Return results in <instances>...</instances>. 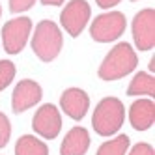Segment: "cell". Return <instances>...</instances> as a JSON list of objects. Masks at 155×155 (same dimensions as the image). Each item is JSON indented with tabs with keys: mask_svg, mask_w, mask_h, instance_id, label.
<instances>
[{
	"mask_svg": "<svg viewBox=\"0 0 155 155\" xmlns=\"http://www.w3.org/2000/svg\"><path fill=\"white\" fill-rule=\"evenodd\" d=\"M60 107L71 120H82L90 108V97L81 88H68L60 95Z\"/></svg>",
	"mask_w": 155,
	"mask_h": 155,
	"instance_id": "10",
	"label": "cell"
},
{
	"mask_svg": "<svg viewBox=\"0 0 155 155\" xmlns=\"http://www.w3.org/2000/svg\"><path fill=\"white\" fill-rule=\"evenodd\" d=\"M45 6H62V2L64 0H41Z\"/></svg>",
	"mask_w": 155,
	"mask_h": 155,
	"instance_id": "21",
	"label": "cell"
},
{
	"mask_svg": "<svg viewBox=\"0 0 155 155\" xmlns=\"http://www.w3.org/2000/svg\"><path fill=\"white\" fill-rule=\"evenodd\" d=\"M0 15H2V8H0Z\"/></svg>",
	"mask_w": 155,
	"mask_h": 155,
	"instance_id": "22",
	"label": "cell"
},
{
	"mask_svg": "<svg viewBox=\"0 0 155 155\" xmlns=\"http://www.w3.org/2000/svg\"><path fill=\"white\" fill-rule=\"evenodd\" d=\"M131 127L137 131H148L155 121V105L153 99H137L129 108Z\"/></svg>",
	"mask_w": 155,
	"mask_h": 155,
	"instance_id": "11",
	"label": "cell"
},
{
	"mask_svg": "<svg viewBox=\"0 0 155 155\" xmlns=\"http://www.w3.org/2000/svg\"><path fill=\"white\" fill-rule=\"evenodd\" d=\"M124 121H125L124 103L118 97H103L94 110L92 127L97 135L110 137V135H116L121 129Z\"/></svg>",
	"mask_w": 155,
	"mask_h": 155,
	"instance_id": "2",
	"label": "cell"
},
{
	"mask_svg": "<svg viewBox=\"0 0 155 155\" xmlns=\"http://www.w3.org/2000/svg\"><path fill=\"white\" fill-rule=\"evenodd\" d=\"M137 52L129 43H118L110 49V52L105 56L103 64L99 65V79L103 81H118L125 75L137 69Z\"/></svg>",
	"mask_w": 155,
	"mask_h": 155,
	"instance_id": "1",
	"label": "cell"
},
{
	"mask_svg": "<svg viewBox=\"0 0 155 155\" xmlns=\"http://www.w3.org/2000/svg\"><path fill=\"white\" fill-rule=\"evenodd\" d=\"M15 79V64L12 60H0V92L13 82Z\"/></svg>",
	"mask_w": 155,
	"mask_h": 155,
	"instance_id": "16",
	"label": "cell"
},
{
	"mask_svg": "<svg viewBox=\"0 0 155 155\" xmlns=\"http://www.w3.org/2000/svg\"><path fill=\"white\" fill-rule=\"evenodd\" d=\"M32 32L30 17H15L8 21L2 28V45L8 54H19L25 49Z\"/></svg>",
	"mask_w": 155,
	"mask_h": 155,
	"instance_id": "5",
	"label": "cell"
},
{
	"mask_svg": "<svg viewBox=\"0 0 155 155\" xmlns=\"http://www.w3.org/2000/svg\"><path fill=\"white\" fill-rule=\"evenodd\" d=\"M32 129H34L36 135L47 140L56 138L62 131V116L58 107H54L51 103L41 105L38 108V112L34 114V118H32Z\"/></svg>",
	"mask_w": 155,
	"mask_h": 155,
	"instance_id": "6",
	"label": "cell"
},
{
	"mask_svg": "<svg viewBox=\"0 0 155 155\" xmlns=\"http://www.w3.org/2000/svg\"><path fill=\"white\" fill-rule=\"evenodd\" d=\"M133 2H137V0H133Z\"/></svg>",
	"mask_w": 155,
	"mask_h": 155,
	"instance_id": "23",
	"label": "cell"
},
{
	"mask_svg": "<svg viewBox=\"0 0 155 155\" xmlns=\"http://www.w3.org/2000/svg\"><path fill=\"white\" fill-rule=\"evenodd\" d=\"M129 150V137L118 135L112 140H107L97 150V155H125Z\"/></svg>",
	"mask_w": 155,
	"mask_h": 155,
	"instance_id": "15",
	"label": "cell"
},
{
	"mask_svg": "<svg viewBox=\"0 0 155 155\" xmlns=\"http://www.w3.org/2000/svg\"><path fill=\"white\" fill-rule=\"evenodd\" d=\"M9 135H12V124L6 114L0 112V148H4L9 142Z\"/></svg>",
	"mask_w": 155,
	"mask_h": 155,
	"instance_id": "17",
	"label": "cell"
},
{
	"mask_svg": "<svg viewBox=\"0 0 155 155\" xmlns=\"http://www.w3.org/2000/svg\"><path fill=\"white\" fill-rule=\"evenodd\" d=\"M90 15H92V9H90V4L86 0H71L62 9L60 21H62L64 30H68L69 36L77 38V36H81V32L88 25Z\"/></svg>",
	"mask_w": 155,
	"mask_h": 155,
	"instance_id": "8",
	"label": "cell"
},
{
	"mask_svg": "<svg viewBox=\"0 0 155 155\" xmlns=\"http://www.w3.org/2000/svg\"><path fill=\"white\" fill-rule=\"evenodd\" d=\"M133 39L138 51H150L155 47V9H140L133 19Z\"/></svg>",
	"mask_w": 155,
	"mask_h": 155,
	"instance_id": "7",
	"label": "cell"
},
{
	"mask_svg": "<svg viewBox=\"0 0 155 155\" xmlns=\"http://www.w3.org/2000/svg\"><path fill=\"white\" fill-rule=\"evenodd\" d=\"M64 45L62 30L54 21H41L32 36V51L41 62H52L60 54Z\"/></svg>",
	"mask_w": 155,
	"mask_h": 155,
	"instance_id": "3",
	"label": "cell"
},
{
	"mask_svg": "<svg viewBox=\"0 0 155 155\" xmlns=\"http://www.w3.org/2000/svg\"><path fill=\"white\" fill-rule=\"evenodd\" d=\"M127 95L135 97V95H150L153 99L155 95V81H153V75H148L144 71H138L133 81L129 82L127 88Z\"/></svg>",
	"mask_w": 155,
	"mask_h": 155,
	"instance_id": "13",
	"label": "cell"
},
{
	"mask_svg": "<svg viewBox=\"0 0 155 155\" xmlns=\"http://www.w3.org/2000/svg\"><path fill=\"white\" fill-rule=\"evenodd\" d=\"M129 155H155V153H153V146H150L146 142H138L135 144V148L131 150Z\"/></svg>",
	"mask_w": 155,
	"mask_h": 155,
	"instance_id": "19",
	"label": "cell"
},
{
	"mask_svg": "<svg viewBox=\"0 0 155 155\" xmlns=\"http://www.w3.org/2000/svg\"><path fill=\"white\" fill-rule=\"evenodd\" d=\"M121 0H95V4L99 8H103V9H108V8H114L116 4H120Z\"/></svg>",
	"mask_w": 155,
	"mask_h": 155,
	"instance_id": "20",
	"label": "cell"
},
{
	"mask_svg": "<svg viewBox=\"0 0 155 155\" xmlns=\"http://www.w3.org/2000/svg\"><path fill=\"white\" fill-rule=\"evenodd\" d=\"M88 148H90L88 131L84 127H73L62 142L60 155H86Z\"/></svg>",
	"mask_w": 155,
	"mask_h": 155,
	"instance_id": "12",
	"label": "cell"
},
{
	"mask_svg": "<svg viewBox=\"0 0 155 155\" xmlns=\"http://www.w3.org/2000/svg\"><path fill=\"white\" fill-rule=\"evenodd\" d=\"M15 155H49V148L34 135H23L15 144Z\"/></svg>",
	"mask_w": 155,
	"mask_h": 155,
	"instance_id": "14",
	"label": "cell"
},
{
	"mask_svg": "<svg viewBox=\"0 0 155 155\" xmlns=\"http://www.w3.org/2000/svg\"><path fill=\"white\" fill-rule=\"evenodd\" d=\"M125 26H127V19L121 12L103 13V15H97L92 21L90 36L97 43H110V41H116L124 34Z\"/></svg>",
	"mask_w": 155,
	"mask_h": 155,
	"instance_id": "4",
	"label": "cell"
},
{
	"mask_svg": "<svg viewBox=\"0 0 155 155\" xmlns=\"http://www.w3.org/2000/svg\"><path fill=\"white\" fill-rule=\"evenodd\" d=\"M36 4V0H9V9L12 13H23Z\"/></svg>",
	"mask_w": 155,
	"mask_h": 155,
	"instance_id": "18",
	"label": "cell"
},
{
	"mask_svg": "<svg viewBox=\"0 0 155 155\" xmlns=\"http://www.w3.org/2000/svg\"><path fill=\"white\" fill-rule=\"evenodd\" d=\"M43 97V90L41 86L36 82V81H30V79H25L17 82L15 90H13V95H12V108L15 114H21L25 110L32 108L34 105H38Z\"/></svg>",
	"mask_w": 155,
	"mask_h": 155,
	"instance_id": "9",
	"label": "cell"
}]
</instances>
